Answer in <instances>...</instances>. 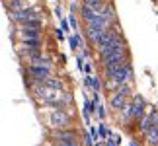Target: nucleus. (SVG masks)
<instances>
[{
	"label": "nucleus",
	"mask_w": 158,
	"mask_h": 146,
	"mask_svg": "<svg viewBox=\"0 0 158 146\" xmlns=\"http://www.w3.org/2000/svg\"><path fill=\"white\" fill-rule=\"evenodd\" d=\"M100 57H102V63H104V68L106 66H111V64H121L125 60H129V49L123 43V39H117L115 43L106 47L100 53Z\"/></svg>",
	"instance_id": "1"
},
{
	"label": "nucleus",
	"mask_w": 158,
	"mask_h": 146,
	"mask_svg": "<svg viewBox=\"0 0 158 146\" xmlns=\"http://www.w3.org/2000/svg\"><path fill=\"white\" fill-rule=\"evenodd\" d=\"M106 74L107 78L119 82V84H125L131 80L133 76V68H131V60H125L121 64H111V66H106Z\"/></svg>",
	"instance_id": "2"
},
{
	"label": "nucleus",
	"mask_w": 158,
	"mask_h": 146,
	"mask_svg": "<svg viewBox=\"0 0 158 146\" xmlns=\"http://www.w3.org/2000/svg\"><path fill=\"white\" fill-rule=\"evenodd\" d=\"M117 39H121V31L115 26H111V27H107L106 31H104V35H102V39L96 43V49H98V53H102L106 47H109L111 43H115Z\"/></svg>",
	"instance_id": "3"
},
{
	"label": "nucleus",
	"mask_w": 158,
	"mask_h": 146,
	"mask_svg": "<svg viewBox=\"0 0 158 146\" xmlns=\"http://www.w3.org/2000/svg\"><path fill=\"white\" fill-rule=\"evenodd\" d=\"M49 123H51V127H55V129H66L69 127V123H70V117L66 115L63 109H55V111H51V115H49Z\"/></svg>",
	"instance_id": "4"
},
{
	"label": "nucleus",
	"mask_w": 158,
	"mask_h": 146,
	"mask_svg": "<svg viewBox=\"0 0 158 146\" xmlns=\"http://www.w3.org/2000/svg\"><path fill=\"white\" fill-rule=\"evenodd\" d=\"M57 92H59V90H57ZM57 92H55L53 88L45 86V84H41V82H37V86L33 88V94H35V97H37V99H41L43 103H47V101L55 99V97H57Z\"/></svg>",
	"instance_id": "5"
},
{
	"label": "nucleus",
	"mask_w": 158,
	"mask_h": 146,
	"mask_svg": "<svg viewBox=\"0 0 158 146\" xmlns=\"http://www.w3.org/2000/svg\"><path fill=\"white\" fill-rule=\"evenodd\" d=\"M27 72L29 74H31V78L35 82H41L43 80V78H47L51 74V66H47V64H29L27 66Z\"/></svg>",
	"instance_id": "6"
},
{
	"label": "nucleus",
	"mask_w": 158,
	"mask_h": 146,
	"mask_svg": "<svg viewBox=\"0 0 158 146\" xmlns=\"http://www.w3.org/2000/svg\"><path fill=\"white\" fill-rule=\"evenodd\" d=\"M106 29L104 27H98V26H92V23H86V29H84V33L88 35V39L92 41V43H98L102 39V35H104Z\"/></svg>",
	"instance_id": "7"
},
{
	"label": "nucleus",
	"mask_w": 158,
	"mask_h": 146,
	"mask_svg": "<svg viewBox=\"0 0 158 146\" xmlns=\"http://www.w3.org/2000/svg\"><path fill=\"white\" fill-rule=\"evenodd\" d=\"M53 136H55V140H57V142H70V140H78V138H76V132H74V131H69V129H57Z\"/></svg>",
	"instance_id": "8"
},
{
	"label": "nucleus",
	"mask_w": 158,
	"mask_h": 146,
	"mask_svg": "<svg viewBox=\"0 0 158 146\" xmlns=\"http://www.w3.org/2000/svg\"><path fill=\"white\" fill-rule=\"evenodd\" d=\"M144 107H147V103H144L141 95L133 97V119H141L144 115Z\"/></svg>",
	"instance_id": "9"
},
{
	"label": "nucleus",
	"mask_w": 158,
	"mask_h": 146,
	"mask_svg": "<svg viewBox=\"0 0 158 146\" xmlns=\"http://www.w3.org/2000/svg\"><path fill=\"white\" fill-rule=\"evenodd\" d=\"M125 97H127V95H125V94H119L117 90L111 94V99H109V103H111V107L115 109V111H121V109L125 107V103H127Z\"/></svg>",
	"instance_id": "10"
},
{
	"label": "nucleus",
	"mask_w": 158,
	"mask_h": 146,
	"mask_svg": "<svg viewBox=\"0 0 158 146\" xmlns=\"http://www.w3.org/2000/svg\"><path fill=\"white\" fill-rule=\"evenodd\" d=\"M82 4L90 6V8H94L96 12H100V14H106L109 0H82Z\"/></svg>",
	"instance_id": "11"
},
{
	"label": "nucleus",
	"mask_w": 158,
	"mask_h": 146,
	"mask_svg": "<svg viewBox=\"0 0 158 146\" xmlns=\"http://www.w3.org/2000/svg\"><path fill=\"white\" fill-rule=\"evenodd\" d=\"M22 39H41V27L22 26Z\"/></svg>",
	"instance_id": "12"
},
{
	"label": "nucleus",
	"mask_w": 158,
	"mask_h": 146,
	"mask_svg": "<svg viewBox=\"0 0 158 146\" xmlns=\"http://www.w3.org/2000/svg\"><path fill=\"white\" fill-rule=\"evenodd\" d=\"M150 127H152V119H150V113H147V115H143V117L139 119V131L147 135Z\"/></svg>",
	"instance_id": "13"
},
{
	"label": "nucleus",
	"mask_w": 158,
	"mask_h": 146,
	"mask_svg": "<svg viewBox=\"0 0 158 146\" xmlns=\"http://www.w3.org/2000/svg\"><path fill=\"white\" fill-rule=\"evenodd\" d=\"M147 140L152 144V146L158 144V125H152V127L148 129V132H147Z\"/></svg>",
	"instance_id": "14"
},
{
	"label": "nucleus",
	"mask_w": 158,
	"mask_h": 146,
	"mask_svg": "<svg viewBox=\"0 0 158 146\" xmlns=\"http://www.w3.org/2000/svg\"><path fill=\"white\" fill-rule=\"evenodd\" d=\"M41 84H45V86H49V88H53V90H60V88H63V82L57 80V78H51V76L43 78V80H41Z\"/></svg>",
	"instance_id": "15"
},
{
	"label": "nucleus",
	"mask_w": 158,
	"mask_h": 146,
	"mask_svg": "<svg viewBox=\"0 0 158 146\" xmlns=\"http://www.w3.org/2000/svg\"><path fill=\"white\" fill-rule=\"evenodd\" d=\"M94 103L96 101H86V103H84V119H86V121H90V115H92L94 113Z\"/></svg>",
	"instance_id": "16"
},
{
	"label": "nucleus",
	"mask_w": 158,
	"mask_h": 146,
	"mask_svg": "<svg viewBox=\"0 0 158 146\" xmlns=\"http://www.w3.org/2000/svg\"><path fill=\"white\" fill-rule=\"evenodd\" d=\"M69 45H70V49H80V47H82V39H80V35L74 33V35H72V37L69 39Z\"/></svg>",
	"instance_id": "17"
},
{
	"label": "nucleus",
	"mask_w": 158,
	"mask_h": 146,
	"mask_svg": "<svg viewBox=\"0 0 158 146\" xmlns=\"http://www.w3.org/2000/svg\"><path fill=\"white\" fill-rule=\"evenodd\" d=\"M23 45L27 49H37L41 45V39H23Z\"/></svg>",
	"instance_id": "18"
},
{
	"label": "nucleus",
	"mask_w": 158,
	"mask_h": 146,
	"mask_svg": "<svg viewBox=\"0 0 158 146\" xmlns=\"http://www.w3.org/2000/svg\"><path fill=\"white\" fill-rule=\"evenodd\" d=\"M117 92H119V94H125V95H127V94H131V88L127 86V82H125V84H119V86H117Z\"/></svg>",
	"instance_id": "19"
},
{
	"label": "nucleus",
	"mask_w": 158,
	"mask_h": 146,
	"mask_svg": "<svg viewBox=\"0 0 158 146\" xmlns=\"http://www.w3.org/2000/svg\"><path fill=\"white\" fill-rule=\"evenodd\" d=\"M100 88H102V82H100V78L92 76V90H94V92H100Z\"/></svg>",
	"instance_id": "20"
},
{
	"label": "nucleus",
	"mask_w": 158,
	"mask_h": 146,
	"mask_svg": "<svg viewBox=\"0 0 158 146\" xmlns=\"http://www.w3.org/2000/svg\"><path fill=\"white\" fill-rule=\"evenodd\" d=\"M98 132H100V136H102V138H106V136H109V129H107V127H106L104 123L100 125V129H98Z\"/></svg>",
	"instance_id": "21"
},
{
	"label": "nucleus",
	"mask_w": 158,
	"mask_h": 146,
	"mask_svg": "<svg viewBox=\"0 0 158 146\" xmlns=\"http://www.w3.org/2000/svg\"><path fill=\"white\" fill-rule=\"evenodd\" d=\"M69 23H70V27L74 29V31H78V23H76V18L70 14V18H69Z\"/></svg>",
	"instance_id": "22"
},
{
	"label": "nucleus",
	"mask_w": 158,
	"mask_h": 146,
	"mask_svg": "<svg viewBox=\"0 0 158 146\" xmlns=\"http://www.w3.org/2000/svg\"><path fill=\"white\" fill-rule=\"evenodd\" d=\"M92 135H88V132H86V135H84V144H86V146H92L94 144V140H92Z\"/></svg>",
	"instance_id": "23"
},
{
	"label": "nucleus",
	"mask_w": 158,
	"mask_h": 146,
	"mask_svg": "<svg viewBox=\"0 0 158 146\" xmlns=\"http://www.w3.org/2000/svg\"><path fill=\"white\" fill-rule=\"evenodd\" d=\"M98 117H100V119L106 117V109H104V105H98Z\"/></svg>",
	"instance_id": "24"
},
{
	"label": "nucleus",
	"mask_w": 158,
	"mask_h": 146,
	"mask_svg": "<svg viewBox=\"0 0 158 146\" xmlns=\"http://www.w3.org/2000/svg\"><path fill=\"white\" fill-rule=\"evenodd\" d=\"M59 146H80L78 140H70V142H59Z\"/></svg>",
	"instance_id": "25"
},
{
	"label": "nucleus",
	"mask_w": 158,
	"mask_h": 146,
	"mask_svg": "<svg viewBox=\"0 0 158 146\" xmlns=\"http://www.w3.org/2000/svg\"><path fill=\"white\" fill-rule=\"evenodd\" d=\"M82 70L86 72V74H90V72H92V64H90V63H84V68Z\"/></svg>",
	"instance_id": "26"
},
{
	"label": "nucleus",
	"mask_w": 158,
	"mask_h": 146,
	"mask_svg": "<svg viewBox=\"0 0 158 146\" xmlns=\"http://www.w3.org/2000/svg\"><path fill=\"white\" fill-rule=\"evenodd\" d=\"M90 135H92L94 138H98V135H100V132H98V131H96V129H94V127H90Z\"/></svg>",
	"instance_id": "27"
},
{
	"label": "nucleus",
	"mask_w": 158,
	"mask_h": 146,
	"mask_svg": "<svg viewBox=\"0 0 158 146\" xmlns=\"http://www.w3.org/2000/svg\"><path fill=\"white\" fill-rule=\"evenodd\" d=\"M60 26H63V29H69V26H70V23L66 22V20H63V22H60Z\"/></svg>",
	"instance_id": "28"
},
{
	"label": "nucleus",
	"mask_w": 158,
	"mask_h": 146,
	"mask_svg": "<svg viewBox=\"0 0 158 146\" xmlns=\"http://www.w3.org/2000/svg\"><path fill=\"white\" fill-rule=\"evenodd\" d=\"M55 33H57V39H59V41H63V39H64V35H63V31H55Z\"/></svg>",
	"instance_id": "29"
},
{
	"label": "nucleus",
	"mask_w": 158,
	"mask_h": 146,
	"mask_svg": "<svg viewBox=\"0 0 158 146\" xmlns=\"http://www.w3.org/2000/svg\"><path fill=\"white\" fill-rule=\"evenodd\" d=\"M131 146H137V142H131Z\"/></svg>",
	"instance_id": "30"
},
{
	"label": "nucleus",
	"mask_w": 158,
	"mask_h": 146,
	"mask_svg": "<svg viewBox=\"0 0 158 146\" xmlns=\"http://www.w3.org/2000/svg\"><path fill=\"white\" fill-rule=\"evenodd\" d=\"M98 146H100V144H98Z\"/></svg>",
	"instance_id": "31"
}]
</instances>
